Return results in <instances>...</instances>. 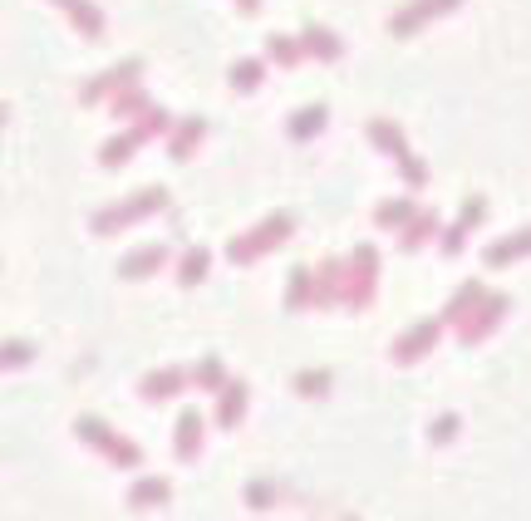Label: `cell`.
<instances>
[{"label": "cell", "mask_w": 531, "mask_h": 521, "mask_svg": "<svg viewBox=\"0 0 531 521\" xmlns=\"http://www.w3.org/2000/svg\"><path fill=\"white\" fill-rule=\"evenodd\" d=\"M453 0H418L409 15H399V30H413V20H423V15H438V10H448Z\"/></svg>", "instance_id": "obj_1"}, {"label": "cell", "mask_w": 531, "mask_h": 521, "mask_svg": "<svg viewBox=\"0 0 531 521\" xmlns=\"http://www.w3.org/2000/svg\"><path fill=\"white\" fill-rule=\"evenodd\" d=\"M158 261H163V251L158 246H143L138 256H128V271L123 276H148V266H158Z\"/></svg>", "instance_id": "obj_2"}, {"label": "cell", "mask_w": 531, "mask_h": 521, "mask_svg": "<svg viewBox=\"0 0 531 521\" xmlns=\"http://www.w3.org/2000/svg\"><path fill=\"white\" fill-rule=\"evenodd\" d=\"M433 335H438L433 325H418V330H413L409 340H404V349H399V359H413V354H423V345H433Z\"/></svg>", "instance_id": "obj_3"}, {"label": "cell", "mask_w": 531, "mask_h": 521, "mask_svg": "<svg viewBox=\"0 0 531 521\" xmlns=\"http://www.w3.org/2000/svg\"><path fill=\"white\" fill-rule=\"evenodd\" d=\"M531 246V232L522 236V241H497V246H492V251H487V261H492V266H502V261H507V256H522V251H527Z\"/></svg>", "instance_id": "obj_4"}, {"label": "cell", "mask_w": 531, "mask_h": 521, "mask_svg": "<svg viewBox=\"0 0 531 521\" xmlns=\"http://www.w3.org/2000/svg\"><path fill=\"white\" fill-rule=\"evenodd\" d=\"M64 5H69V15H79V25H84L89 35H99V15H94L84 0H64Z\"/></svg>", "instance_id": "obj_5"}, {"label": "cell", "mask_w": 531, "mask_h": 521, "mask_svg": "<svg viewBox=\"0 0 531 521\" xmlns=\"http://www.w3.org/2000/svg\"><path fill=\"white\" fill-rule=\"evenodd\" d=\"M305 45H315L320 55H335V50H340V45L330 40V30H305Z\"/></svg>", "instance_id": "obj_6"}, {"label": "cell", "mask_w": 531, "mask_h": 521, "mask_svg": "<svg viewBox=\"0 0 531 521\" xmlns=\"http://www.w3.org/2000/svg\"><path fill=\"white\" fill-rule=\"evenodd\" d=\"M197 428H202V418H197V413H187V418H182V453H187V448H197Z\"/></svg>", "instance_id": "obj_7"}, {"label": "cell", "mask_w": 531, "mask_h": 521, "mask_svg": "<svg viewBox=\"0 0 531 521\" xmlns=\"http://www.w3.org/2000/svg\"><path fill=\"white\" fill-rule=\"evenodd\" d=\"M256 79H261V64H236V84L241 89H256Z\"/></svg>", "instance_id": "obj_8"}, {"label": "cell", "mask_w": 531, "mask_h": 521, "mask_svg": "<svg viewBox=\"0 0 531 521\" xmlns=\"http://www.w3.org/2000/svg\"><path fill=\"white\" fill-rule=\"evenodd\" d=\"M202 266H207V256H202V251H192V256H187V271H182V281H202Z\"/></svg>", "instance_id": "obj_9"}, {"label": "cell", "mask_w": 531, "mask_h": 521, "mask_svg": "<svg viewBox=\"0 0 531 521\" xmlns=\"http://www.w3.org/2000/svg\"><path fill=\"white\" fill-rule=\"evenodd\" d=\"M236 413H241V384H232V394H227V404H222V418L232 423Z\"/></svg>", "instance_id": "obj_10"}, {"label": "cell", "mask_w": 531, "mask_h": 521, "mask_svg": "<svg viewBox=\"0 0 531 521\" xmlns=\"http://www.w3.org/2000/svg\"><path fill=\"white\" fill-rule=\"evenodd\" d=\"M173 374H158V379H148V394H173Z\"/></svg>", "instance_id": "obj_11"}, {"label": "cell", "mask_w": 531, "mask_h": 521, "mask_svg": "<svg viewBox=\"0 0 531 521\" xmlns=\"http://www.w3.org/2000/svg\"><path fill=\"white\" fill-rule=\"evenodd\" d=\"M241 5H246V10H256V0H241Z\"/></svg>", "instance_id": "obj_12"}]
</instances>
